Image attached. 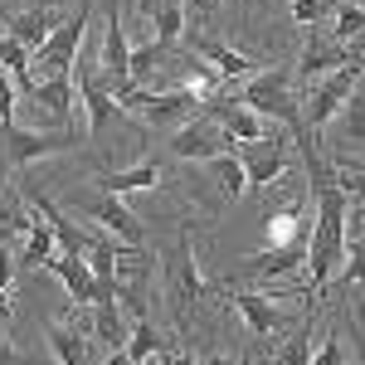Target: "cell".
<instances>
[{"label":"cell","instance_id":"cell-1","mask_svg":"<svg viewBox=\"0 0 365 365\" xmlns=\"http://www.w3.org/2000/svg\"><path fill=\"white\" fill-rule=\"evenodd\" d=\"M161 282H166V302H170V312H175V322L190 327L195 312L205 307V297H210V282H205V273H200L195 229H190V225L175 229L166 258H161Z\"/></svg>","mask_w":365,"mask_h":365},{"label":"cell","instance_id":"cell-2","mask_svg":"<svg viewBox=\"0 0 365 365\" xmlns=\"http://www.w3.org/2000/svg\"><path fill=\"white\" fill-rule=\"evenodd\" d=\"M117 103L122 113H137L146 127H185L200 113V98L190 88H137V83H117Z\"/></svg>","mask_w":365,"mask_h":365},{"label":"cell","instance_id":"cell-3","mask_svg":"<svg viewBox=\"0 0 365 365\" xmlns=\"http://www.w3.org/2000/svg\"><path fill=\"white\" fill-rule=\"evenodd\" d=\"M88 15H93V5H83L78 15H68V20L34 49V58H29V68L20 78H73V63H78L83 39H88Z\"/></svg>","mask_w":365,"mask_h":365},{"label":"cell","instance_id":"cell-4","mask_svg":"<svg viewBox=\"0 0 365 365\" xmlns=\"http://www.w3.org/2000/svg\"><path fill=\"white\" fill-rule=\"evenodd\" d=\"M287 78H297V73H287V63H282V68H263V73H253L249 83H244L239 103H244V108H253L258 117H273V122H282V127L297 137L307 122H302L297 98L287 93Z\"/></svg>","mask_w":365,"mask_h":365},{"label":"cell","instance_id":"cell-5","mask_svg":"<svg viewBox=\"0 0 365 365\" xmlns=\"http://www.w3.org/2000/svg\"><path fill=\"white\" fill-rule=\"evenodd\" d=\"M68 210H78V215H88L93 225H103L113 239H122V244H141L146 239V225H141L137 215H132V205L122 195H108V190H88V195H68Z\"/></svg>","mask_w":365,"mask_h":365},{"label":"cell","instance_id":"cell-6","mask_svg":"<svg viewBox=\"0 0 365 365\" xmlns=\"http://www.w3.org/2000/svg\"><path fill=\"white\" fill-rule=\"evenodd\" d=\"M292 151H297V137H292V132H278V137H258V141H234V156L244 161L253 190H268V185H273V180L282 175V170H287Z\"/></svg>","mask_w":365,"mask_h":365},{"label":"cell","instance_id":"cell-7","mask_svg":"<svg viewBox=\"0 0 365 365\" xmlns=\"http://www.w3.org/2000/svg\"><path fill=\"white\" fill-rule=\"evenodd\" d=\"M307 244L312 229L287 239V244H268L263 253H253L239 263V278H263V282H292V273H307Z\"/></svg>","mask_w":365,"mask_h":365},{"label":"cell","instance_id":"cell-8","mask_svg":"<svg viewBox=\"0 0 365 365\" xmlns=\"http://www.w3.org/2000/svg\"><path fill=\"white\" fill-rule=\"evenodd\" d=\"M361 68H365V58H361V63H351V68H341V73H327V83H317L307 93V103H302V122H307L312 132H322L327 122H336V113L346 108V98L361 88Z\"/></svg>","mask_w":365,"mask_h":365},{"label":"cell","instance_id":"cell-9","mask_svg":"<svg viewBox=\"0 0 365 365\" xmlns=\"http://www.w3.org/2000/svg\"><path fill=\"white\" fill-rule=\"evenodd\" d=\"M220 151H234V137H229L205 108H200L185 127H175V137H170V156H175V161H210V156H220Z\"/></svg>","mask_w":365,"mask_h":365},{"label":"cell","instance_id":"cell-10","mask_svg":"<svg viewBox=\"0 0 365 365\" xmlns=\"http://www.w3.org/2000/svg\"><path fill=\"white\" fill-rule=\"evenodd\" d=\"M20 88H25L44 113H54L58 132H73V137L83 141L88 127H78V113H73V98H78V83L73 78H20Z\"/></svg>","mask_w":365,"mask_h":365},{"label":"cell","instance_id":"cell-11","mask_svg":"<svg viewBox=\"0 0 365 365\" xmlns=\"http://www.w3.org/2000/svg\"><path fill=\"white\" fill-rule=\"evenodd\" d=\"M0 132H5V151H10V166L15 170H25L29 161H39V156H54V151L78 146L73 132H34V127H20V122L0 127Z\"/></svg>","mask_w":365,"mask_h":365},{"label":"cell","instance_id":"cell-12","mask_svg":"<svg viewBox=\"0 0 365 365\" xmlns=\"http://www.w3.org/2000/svg\"><path fill=\"white\" fill-rule=\"evenodd\" d=\"M351 63H361V54H351L341 39H312L307 49H302V58H297V78L302 83H317L322 73H341Z\"/></svg>","mask_w":365,"mask_h":365},{"label":"cell","instance_id":"cell-13","mask_svg":"<svg viewBox=\"0 0 365 365\" xmlns=\"http://www.w3.org/2000/svg\"><path fill=\"white\" fill-rule=\"evenodd\" d=\"M205 113L215 117L220 127H225L234 141H258V137H268V122L253 113V108H244L239 98H210V103H200Z\"/></svg>","mask_w":365,"mask_h":365},{"label":"cell","instance_id":"cell-14","mask_svg":"<svg viewBox=\"0 0 365 365\" xmlns=\"http://www.w3.org/2000/svg\"><path fill=\"white\" fill-rule=\"evenodd\" d=\"M234 312L253 336H278L287 327V312L278 307V297H263V292H234Z\"/></svg>","mask_w":365,"mask_h":365},{"label":"cell","instance_id":"cell-15","mask_svg":"<svg viewBox=\"0 0 365 365\" xmlns=\"http://www.w3.org/2000/svg\"><path fill=\"white\" fill-rule=\"evenodd\" d=\"M93 185L108 190V195H146V190L161 185V161L146 156V161H137V166H127V170H103Z\"/></svg>","mask_w":365,"mask_h":365},{"label":"cell","instance_id":"cell-16","mask_svg":"<svg viewBox=\"0 0 365 365\" xmlns=\"http://www.w3.org/2000/svg\"><path fill=\"white\" fill-rule=\"evenodd\" d=\"M49 273H58V282L68 287V297H73L78 307H93V258H88V253L58 249L54 263H49Z\"/></svg>","mask_w":365,"mask_h":365},{"label":"cell","instance_id":"cell-17","mask_svg":"<svg viewBox=\"0 0 365 365\" xmlns=\"http://www.w3.org/2000/svg\"><path fill=\"white\" fill-rule=\"evenodd\" d=\"M98 63L113 78H127V68H132V39L122 29V10L117 5H108V29H103V44H98Z\"/></svg>","mask_w":365,"mask_h":365},{"label":"cell","instance_id":"cell-18","mask_svg":"<svg viewBox=\"0 0 365 365\" xmlns=\"http://www.w3.org/2000/svg\"><path fill=\"white\" fill-rule=\"evenodd\" d=\"M190 49H195L200 58H210L225 78H253V73H263V63H258V58H249V54H239L229 39H210V34H205V39H195V44H190Z\"/></svg>","mask_w":365,"mask_h":365},{"label":"cell","instance_id":"cell-19","mask_svg":"<svg viewBox=\"0 0 365 365\" xmlns=\"http://www.w3.org/2000/svg\"><path fill=\"white\" fill-rule=\"evenodd\" d=\"M44 341H49L58 365H93V341H88V331H73L63 322H44Z\"/></svg>","mask_w":365,"mask_h":365},{"label":"cell","instance_id":"cell-20","mask_svg":"<svg viewBox=\"0 0 365 365\" xmlns=\"http://www.w3.org/2000/svg\"><path fill=\"white\" fill-rule=\"evenodd\" d=\"M122 351H127L137 365H156L166 351H175V346L151 327V317H132V331H127V346H122Z\"/></svg>","mask_w":365,"mask_h":365},{"label":"cell","instance_id":"cell-21","mask_svg":"<svg viewBox=\"0 0 365 365\" xmlns=\"http://www.w3.org/2000/svg\"><path fill=\"white\" fill-rule=\"evenodd\" d=\"M34 215H29V195L20 185H5L0 180V244H10L15 234H29Z\"/></svg>","mask_w":365,"mask_h":365},{"label":"cell","instance_id":"cell-22","mask_svg":"<svg viewBox=\"0 0 365 365\" xmlns=\"http://www.w3.org/2000/svg\"><path fill=\"white\" fill-rule=\"evenodd\" d=\"M210 175H215V185H220V200H225V205H234V200L249 190V170H244V161H239L234 151L210 156Z\"/></svg>","mask_w":365,"mask_h":365},{"label":"cell","instance_id":"cell-23","mask_svg":"<svg viewBox=\"0 0 365 365\" xmlns=\"http://www.w3.org/2000/svg\"><path fill=\"white\" fill-rule=\"evenodd\" d=\"M54 229H49V220L44 215H34V225H29V234H25V253H20V268L25 273H34V268H49L54 263Z\"/></svg>","mask_w":365,"mask_h":365},{"label":"cell","instance_id":"cell-24","mask_svg":"<svg viewBox=\"0 0 365 365\" xmlns=\"http://www.w3.org/2000/svg\"><path fill=\"white\" fill-rule=\"evenodd\" d=\"M54 29H58V15H54V10H44V5H34V10H25V15H15V20H10V34H15V39H25L29 54H34Z\"/></svg>","mask_w":365,"mask_h":365},{"label":"cell","instance_id":"cell-25","mask_svg":"<svg viewBox=\"0 0 365 365\" xmlns=\"http://www.w3.org/2000/svg\"><path fill=\"white\" fill-rule=\"evenodd\" d=\"M170 54H175V49H170V44H161V39L137 44V49H132V68H127V78H132L137 88H146L151 78H156V68H161V63H170Z\"/></svg>","mask_w":365,"mask_h":365},{"label":"cell","instance_id":"cell-26","mask_svg":"<svg viewBox=\"0 0 365 365\" xmlns=\"http://www.w3.org/2000/svg\"><path fill=\"white\" fill-rule=\"evenodd\" d=\"M151 20H156V34L151 39H161V44H180V34H185V0H151Z\"/></svg>","mask_w":365,"mask_h":365},{"label":"cell","instance_id":"cell-27","mask_svg":"<svg viewBox=\"0 0 365 365\" xmlns=\"http://www.w3.org/2000/svg\"><path fill=\"white\" fill-rule=\"evenodd\" d=\"M336 117H341V132H346L351 141H365V93L361 88L346 98V108H341Z\"/></svg>","mask_w":365,"mask_h":365},{"label":"cell","instance_id":"cell-28","mask_svg":"<svg viewBox=\"0 0 365 365\" xmlns=\"http://www.w3.org/2000/svg\"><path fill=\"white\" fill-rule=\"evenodd\" d=\"M361 282H365V239H356V244H346V263L336 273V287H361Z\"/></svg>","mask_w":365,"mask_h":365},{"label":"cell","instance_id":"cell-29","mask_svg":"<svg viewBox=\"0 0 365 365\" xmlns=\"http://www.w3.org/2000/svg\"><path fill=\"white\" fill-rule=\"evenodd\" d=\"M365 34V5H341L336 10V25H331V39H361Z\"/></svg>","mask_w":365,"mask_h":365},{"label":"cell","instance_id":"cell-30","mask_svg":"<svg viewBox=\"0 0 365 365\" xmlns=\"http://www.w3.org/2000/svg\"><path fill=\"white\" fill-rule=\"evenodd\" d=\"M29 44L25 39H15V34H0V68H10V73H25L29 68Z\"/></svg>","mask_w":365,"mask_h":365},{"label":"cell","instance_id":"cell-31","mask_svg":"<svg viewBox=\"0 0 365 365\" xmlns=\"http://www.w3.org/2000/svg\"><path fill=\"white\" fill-rule=\"evenodd\" d=\"M331 161H336L341 185H346L351 195H361V200H365V161H356V156H331Z\"/></svg>","mask_w":365,"mask_h":365},{"label":"cell","instance_id":"cell-32","mask_svg":"<svg viewBox=\"0 0 365 365\" xmlns=\"http://www.w3.org/2000/svg\"><path fill=\"white\" fill-rule=\"evenodd\" d=\"M307 365H346V351H341L336 331H327L322 341H312V361Z\"/></svg>","mask_w":365,"mask_h":365},{"label":"cell","instance_id":"cell-33","mask_svg":"<svg viewBox=\"0 0 365 365\" xmlns=\"http://www.w3.org/2000/svg\"><path fill=\"white\" fill-rule=\"evenodd\" d=\"M15 88H20V73L0 68V127H10V122H15Z\"/></svg>","mask_w":365,"mask_h":365},{"label":"cell","instance_id":"cell-34","mask_svg":"<svg viewBox=\"0 0 365 365\" xmlns=\"http://www.w3.org/2000/svg\"><path fill=\"white\" fill-rule=\"evenodd\" d=\"M327 10H331V0H292V20L297 25H317Z\"/></svg>","mask_w":365,"mask_h":365},{"label":"cell","instance_id":"cell-35","mask_svg":"<svg viewBox=\"0 0 365 365\" xmlns=\"http://www.w3.org/2000/svg\"><path fill=\"white\" fill-rule=\"evenodd\" d=\"M341 322H346V331L356 336V346H361V365H365V312L361 307H346V317H341Z\"/></svg>","mask_w":365,"mask_h":365},{"label":"cell","instance_id":"cell-36","mask_svg":"<svg viewBox=\"0 0 365 365\" xmlns=\"http://www.w3.org/2000/svg\"><path fill=\"white\" fill-rule=\"evenodd\" d=\"M10 278H15V258H10V249L0 244V287H10Z\"/></svg>","mask_w":365,"mask_h":365},{"label":"cell","instance_id":"cell-37","mask_svg":"<svg viewBox=\"0 0 365 365\" xmlns=\"http://www.w3.org/2000/svg\"><path fill=\"white\" fill-rule=\"evenodd\" d=\"M220 0H185V15H215Z\"/></svg>","mask_w":365,"mask_h":365},{"label":"cell","instance_id":"cell-38","mask_svg":"<svg viewBox=\"0 0 365 365\" xmlns=\"http://www.w3.org/2000/svg\"><path fill=\"white\" fill-rule=\"evenodd\" d=\"M156 365H200V361L190 356V351H166V356H161Z\"/></svg>","mask_w":365,"mask_h":365},{"label":"cell","instance_id":"cell-39","mask_svg":"<svg viewBox=\"0 0 365 365\" xmlns=\"http://www.w3.org/2000/svg\"><path fill=\"white\" fill-rule=\"evenodd\" d=\"M0 365H29L25 356H15V351H10V341L0 336Z\"/></svg>","mask_w":365,"mask_h":365},{"label":"cell","instance_id":"cell-40","mask_svg":"<svg viewBox=\"0 0 365 365\" xmlns=\"http://www.w3.org/2000/svg\"><path fill=\"white\" fill-rule=\"evenodd\" d=\"M10 317H15V302H10V292L0 287V322H10Z\"/></svg>","mask_w":365,"mask_h":365},{"label":"cell","instance_id":"cell-41","mask_svg":"<svg viewBox=\"0 0 365 365\" xmlns=\"http://www.w3.org/2000/svg\"><path fill=\"white\" fill-rule=\"evenodd\" d=\"M205 365H234V361H229V356H210Z\"/></svg>","mask_w":365,"mask_h":365}]
</instances>
